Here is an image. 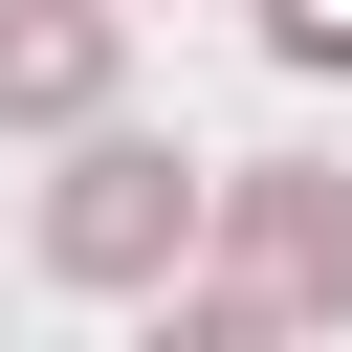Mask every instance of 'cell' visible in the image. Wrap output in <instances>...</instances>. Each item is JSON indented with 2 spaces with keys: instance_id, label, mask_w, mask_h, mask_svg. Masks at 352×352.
<instances>
[{
  "instance_id": "obj_2",
  "label": "cell",
  "mask_w": 352,
  "mask_h": 352,
  "mask_svg": "<svg viewBox=\"0 0 352 352\" xmlns=\"http://www.w3.org/2000/svg\"><path fill=\"white\" fill-rule=\"evenodd\" d=\"M198 264H242L264 330H330V308H352V176H330V154H220Z\"/></svg>"
},
{
  "instance_id": "obj_4",
  "label": "cell",
  "mask_w": 352,
  "mask_h": 352,
  "mask_svg": "<svg viewBox=\"0 0 352 352\" xmlns=\"http://www.w3.org/2000/svg\"><path fill=\"white\" fill-rule=\"evenodd\" d=\"M264 66H286V88H330V66H352V0H264Z\"/></svg>"
},
{
  "instance_id": "obj_1",
  "label": "cell",
  "mask_w": 352,
  "mask_h": 352,
  "mask_svg": "<svg viewBox=\"0 0 352 352\" xmlns=\"http://www.w3.org/2000/svg\"><path fill=\"white\" fill-rule=\"evenodd\" d=\"M198 198H220V154H176V132H66V176H44V286H88V308H154L176 264H198Z\"/></svg>"
},
{
  "instance_id": "obj_3",
  "label": "cell",
  "mask_w": 352,
  "mask_h": 352,
  "mask_svg": "<svg viewBox=\"0 0 352 352\" xmlns=\"http://www.w3.org/2000/svg\"><path fill=\"white\" fill-rule=\"evenodd\" d=\"M132 88V0H0V132H88Z\"/></svg>"
}]
</instances>
